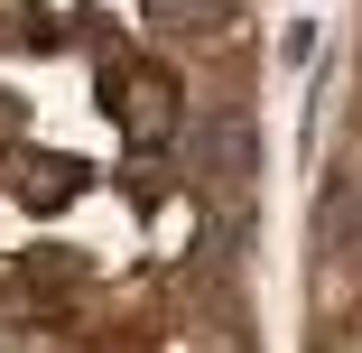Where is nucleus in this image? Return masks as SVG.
<instances>
[{
  "label": "nucleus",
  "mask_w": 362,
  "mask_h": 353,
  "mask_svg": "<svg viewBox=\"0 0 362 353\" xmlns=\"http://www.w3.org/2000/svg\"><path fill=\"white\" fill-rule=\"evenodd\" d=\"M186 168H195L204 204L223 195V214H242V204H251V186H260V139H251V121H242V112H214V121L195 130Z\"/></svg>",
  "instance_id": "obj_1"
},
{
  "label": "nucleus",
  "mask_w": 362,
  "mask_h": 353,
  "mask_svg": "<svg viewBox=\"0 0 362 353\" xmlns=\"http://www.w3.org/2000/svg\"><path fill=\"white\" fill-rule=\"evenodd\" d=\"M103 93H112V112L130 130V149H168L177 139V75L168 65H112Z\"/></svg>",
  "instance_id": "obj_2"
},
{
  "label": "nucleus",
  "mask_w": 362,
  "mask_h": 353,
  "mask_svg": "<svg viewBox=\"0 0 362 353\" xmlns=\"http://www.w3.org/2000/svg\"><path fill=\"white\" fill-rule=\"evenodd\" d=\"M0 177H10V195L28 204V214H56V204H75V195L93 186V168L65 158V149H10V158H0Z\"/></svg>",
  "instance_id": "obj_3"
},
{
  "label": "nucleus",
  "mask_w": 362,
  "mask_h": 353,
  "mask_svg": "<svg viewBox=\"0 0 362 353\" xmlns=\"http://www.w3.org/2000/svg\"><path fill=\"white\" fill-rule=\"evenodd\" d=\"M139 10H149L158 28H195V19H214V10H223V0H139Z\"/></svg>",
  "instance_id": "obj_4"
},
{
  "label": "nucleus",
  "mask_w": 362,
  "mask_h": 353,
  "mask_svg": "<svg viewBox=\"0 0 362 353\" xmlns=\"http://www.w3.org/2000/svg\"><path fill=\"white\" fill-rule=\"evenodd\" d=\"M93 353H149V344H139V335H103Z\"/></svg>",
  "instance_id": "obj_5"
}]
</instances>
